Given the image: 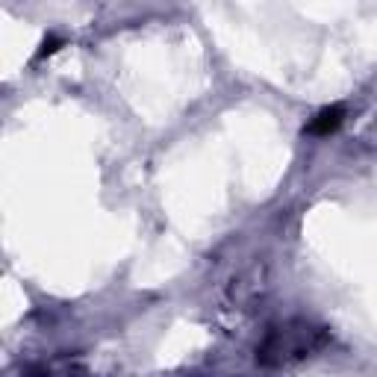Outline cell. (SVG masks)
<instances>
[{
    "instance_id": "1",
    "label": "cell",
    "mask_w": 377,
    "mask_h": 377,
    "mask_svg": "<svg viewBox=\"0 0 377 377\" xmlns=\"http://www.w3.org/2000/svg\"><path fill=\"white\" fill-rule=\"evenodd\" d=\"M342 124V109L339 106H333V109H324V112H319V118L309 124L307 130L309 133H319V136H324V133H330V130H336Z\"/></svg>"
},
{
    "instance_id": "2",
    "label": "cell",
    "mask_w": 377,
    "mask_h": 377,
    "mask_svg": "<svg viewBox=\"0 0 377 377\" xmlns=\"http://www.w3.org/2000/svg\"><path fill=\"white\" fill-rule=\"evenodd\" d=\"M54 51H56V42L51 39V42H44V47L39 51V56H47V54H54Z\"/></svg>"
}]
</instances>
